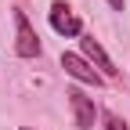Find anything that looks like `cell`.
I'll return each mask as SVG.
<instances>
[{
  "label": "cell",
  "mask_w": 130,
  "mask_h": 130,
  "mask_svg": "<svg viewBox=\"0 0 130 130\" xmlns=\"http://www.w3.org/2000/svg\"><path fill=\"white\" fill-rule=\"evenodd\" d=\"M105 130H130V126H126L119 116H105Z\"/></svg>",
  "instance_id": "cell-6"
},
{
  "label": "cell",
  "mask_w": 130,
  "mask_h": 130,
  "mask_svg": "<svg viewBox=\"0 0 130 130\" xmlns=\"http://www.w3.org/2000/svg\"><path fill=\"white\" fill-rule=\"evenodd\" d=\"M22 130H29V126H22Z\"/></svg>",
  "instance_id": "cell-8"
},
{
  "label": "cell",
  "mask_w": 130,
  "mask_h": 130,
  "mask_svg": "<svg viewBox=\"0 0 130 130\" xmlns=\"http://www.w3.org/2000/svg\"><path fill=\"white\" fill-rule=\"evenodd\" d=\"M51 25L61 32V36H76V32H79V18H76L65 4H54V7H51Z\"/></svg>",
  "instance_id": "cell-4"
},
{
  "label": "cell",
  "mask_w": 130,
  "mask_h": 130,
  "mask_svg": "<svg viewBox=\"0 0 130 130\" xmlns=\"http://www.w3.org/2000/svg\"><path fill=\"white\" fill-rule=\"evenodd\" d=\"M61 65H65V72L69 76H76L79 83H90V87H101V76H98L90 65L79 58V54H61Z\"/></svg>",
  "instance_id": "cell-2"
},
{
  "label": "cell",
  "mask_w": 130,
  "mask_h": 130,
  "mask_svg": "<svg viewBox=\"0 0 130 130\" xmlns=\"http://www.w3.org/2000/svg\"><path fill=\"white\" fill-rule=\"evenodd\" d=\"M83 54L90 58V61H98V69H105V76H112V72H116V65H112V58L101 51V43H98L94 36H87L83 40Z\"/></svg>",
  "instance_id": "cell-5"
},
{
  "label": "cell",
  "mask_w": 130,
  "mask_h": 130,
  "mask_svg": "<svg viewBox=\"0 0 130 130\" xmlns=\"http://www.w3.org/2000/svg\"><path fill=\"white\" fill-rule=\"evenodd\" d=\"M14 25H18V43H14V51H18L22 58H32V54H40V40H36V32L29 29V18L18 11L14 14Z\"/></svg>",
  "instance_id": "cell-1"
},
{
  "label": "cell",
  "mask_w": 130,
  "mask_h": 130,
  "mask_svg": "<svg viewBox=\"0 0 130 130\" xmlns=\"http://www.w3.org/2000/svg\"><path fill=\"white\" fill-rule=\"evenodd\" d=\"M69 101H72V112H76V126L79 130H90L94 126V116H98V112H94V101H90L87 94H79V90H69Z\"/></svg>",
  "instance_id": "cell-3"
},
{
  "label": "cell",
  "mask_w": 130,
  "mask_h": 130,
  "mask_svg": "<svg viewBox=\"0 0 130 130\" xmlns=\"http://www.w3.org/2000/svg\"><path fill=\"white\" fill-rule=\"evenodd\" d=\"M108 4H112V7H116V11H123V0H108Z\"/></svg>",
  "instance_id": "cell-7"
}]
</instances>
